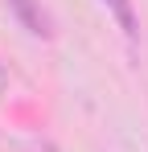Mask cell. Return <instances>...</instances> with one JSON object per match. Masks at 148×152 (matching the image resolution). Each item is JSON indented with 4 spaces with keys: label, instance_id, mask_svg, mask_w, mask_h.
Segmentation results:
<instances>
[{
    "label": "cell",
    "instance_id": "cell-1",
    "mask_svg": "<svg viewBox=\"0 0 148 152\" xmlns=\"http://www.w3.org/2000/svg\"><path fill=\"white\" fill-rule=\"evenodd\" d=\"M8 8L17 12V21H21L33 37H53V25H49L45 8H41L37 0H8Z\"/></svg>",
    "mask_w": 148,
    "mask_h": 152
},
{
    "label": "cell",
    "instance_id": "cell-2",
    "mask_svg": "<svg viewBox=\"0 0 148 152\" xmlns=\"http://www.w3.org/2000/svg\"><path fill=\"white\" fill-rule=\"evenodd\" d=\"M107 8H111V17L119 21V29L127 37H136V12H132V0H103Z\"/></svg>",
    "mask_w": 148,
    "mask_h": 152
}]
</instances>
